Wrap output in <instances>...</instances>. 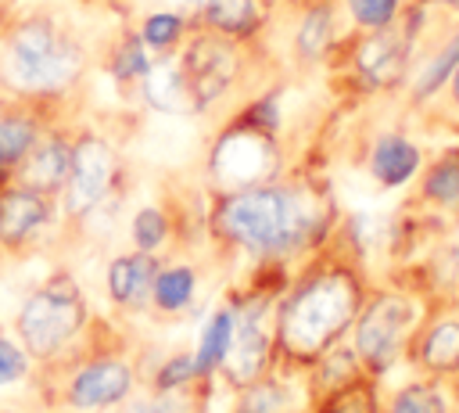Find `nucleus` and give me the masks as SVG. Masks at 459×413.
Listing matches in <instances>:
<instances>
[{
	"label": "nucleus",
	"mask_w": 459,
	"mask_h": 413,
	"mask_svg": "<svg viewBox=\"0 0 459 413\" xmlns=\"http://www.w3.org/2000/svg\"><path fill=\"white\" fill-rule=\"evenodd\" d=\"M359 305H362L359 280L344 269H326L305 280L280 312L283 352L301 363L319 359L359 320Z\"/></svg>",
	"instance_id": "1"
},
{
	"label": "nucleus",
	"mask_w": 459,
	"mask_h": 413,
	"mask_svg": "<svg viewBox=\"0 0 459 413\" xmlns=\"http://www.w3.org/2000/svg\"><path fill=\"white\" fill-rule=\"evenodd\" d=\"M219 233L255 248V251H280L298 244L312 226V208L301 194L276 190V187H247L219 205Z\"/></svg>",
	"instance_id": "2"
},
{
	"label": "nucleus",
	"mask_w": 459,
	"mask_h": 413,
	"mask_svg": "<svg viewBox=\"0 0 459 413\" xmlns=\"http://www.w3.org/2000/svg\"><path fill=\"white\" fill-rule=\"evenodd\" d=\"M79 72V50L61 40L47 22H29L11 36L4 57V79L25 93L61 90Z\"/></svg>",
	"instance_id": "3"
},
{
	"label": "nucleus",
	"mask_w": 459,
	"mask_h": 413,
	"mask_svg": "<svg viewBox=\"0 0 459 413\" xmlns=\"http://www.w3.org/2000/svg\"><path fill=\"white\" fill-rule=\"evenodd\" d=\"M79 323H82V298H79V291L68 277L50 280L47 287H39L25 302L22 320H18L25 341L36 356L57 352L79 330Z\"/></svg>",
	"instance_id": "4"
},
{
	"label": "nucleus",
	"mask_w": 459,
	"mask_h": 413,
	"mask_svg": "<svg viewBox=\"0 0 459 413\" xmlns=\"http://www.w3.org/2000/svg\"><path fill=\"white\" fill-rule=\"evenodd\" d=\"M416 330V305L409 298L398 294H384L377 298L369 309H362L359 327H355V356L373 370H387L398 352L405 348V341Z\"/></svg>",
	"instance_id": "5"
},
{
	"label": "nucleus",
	"mask_w": 459,
	"mask_h": 413,
	"mask_svg": "<svg viewBox=\"0 0 459 413\" xmlns=\"http://www.w3.org/2000/svg\"><path fill=\"white\" fill-rule=\"evenodd\" d=\"M215 176L230 187H251L265 180L276 165V147L262 129H233L215 147Z\"/></svg>",
	"instance_id": "6"
},
{
	"label": "nucleus",
	"mask_w": 459,
	"mask_h": 413,
	"mask_svg": "<svg viewBox=\"0 0 459 413\" xmlns=\"http://www.w3.org/2000/svg\"><path fill=\"white\" fill-rule=\"evenodd\" d=\"M115 176V154L104 140L86 136L75 151H72V169H68V208L79 215L86 208H93L104 194L108 183Z\"/></svg>",
	"instance_id": "7"
},
{
	"label": "nucleus",
	"mask_w": 459,
	"mask_h": 413,
	"mask_svg": "<svg viewBox=\"0 0 459 413\" xmlns=\"http://www.w3.org/2000/svg\"><path fill=\"white\" fill-rule=\"evenodd\" d=\"M265 356H269V338H265V327L262 320L255 316V309L244 316L240 327H233V338H230V348L222 356V373L233 381V384H251L258 381L262 366H265Z\"/></svg>",
	"instance_id": "8"
},
{
	"label": "nucleus",
	"mask_w": 459,
	"mask_h": 413,
	"mask_svg": "<svg viewBox=\"0 0 459 413\" xmlns=\"http://www.w3.org/2000/svg\"><path fill=\"white\" fill-rule=\"evenodd\" d=\"M143 93L147 101L158 108V111H176V115H186V111H197L204 101L197 97L183 61H158L154 68L143 72Z\"/></svg>",
	"instance_id": "9"
},
{
	"label": "nucleus",
	"mask_w": 459,
	"mask_h": 413,
	"mask_svg": "<svg viewBox=\"0 0 459 413\" xmlns=\"http://www.w3.org/2000/svg\"><path fill=\"white\" fill-rule=\"evenodd\" d=\"M129 391V370L118 359H100L90 363L86 370H79V377L72 381V402L79 409H100L118 402Z\"/></svg>",
	"instance_id": "10"
},
{
	"label": "nucleus",
	"mask_w": 459,
	"mask_h": 413,
	"mask_svg": "<svg viewBox=\"0 0 459 413\" xmlns=\"http://www.w3.org/2000/svg\"><path fill=\"white\" fill-rule=\"evenodd\" d=\"M179 61H183V68H186V75H190V83H194V90H197L201 101H212L230 83V75H233V57L215 40L190 43V50Z\"/></svg>",
	"instance_id": "11"
},
{
	"label": "nucleus",
	"mask_w": 459,
	"mask_h": 413,
	"mask_svg": "<svg viewBox=\"0 0 459 413\" xmlns=\"http://www.w3.org/2000/svg\"><path fill=\"white\" fill-rule=\"evenodd\" d=\"M355 61H359V72H362L369 83L387 86V83H394V79L402 75V68H405V36L377 32V36H369V40L359 47Z\"/></svg>",
	"instance_id": "12"
},
{
	"label": "nucleus",
	"mask_w": 459,
	"mask_h": 413,
	"mask_svg": "<svg viewBox=\"0 0 459 413\" xmlns=\"http://www.w3.org/2000/svg\"><path fill=\"white\" fill-rule=\"evenodd\" d=\"M412 352H416L420 366L430 370V373H441V377L459 373V320L430 323L420 334V341L412 345Z\"/></svg>",
	"instance_id": "13"
},
{
	"label": "nucleus",
	"mask_w": 459,
	"mask_h": 413,
	"mask_svg": "<svg viewBox=\"0 0 459 413\" xmlns=\"http://www.w3.org/2000/svg\"><path fill=\"white\" fill-rule=\"evenodd\" d=\"M108 287H111V298L115 302H122V305H143L147 291L154 287V259L147 251L115 259L111 269H108Z\"/></svg>",
	"instance_id": "14"
},
{
	"label": "nucleus",
	"mask_w": 459,
	"mask_h": 413,
	"mask_svg": "<svg viewBox=\"0 0 459 413\" xmlns=\"http://www.w3.org/2000/svg\"><path fill=\"white\" fill-rule=\"evenodd\" d=\"M47 219V205L36 190H7L0 198V241L18 244Z\"/></svg>",
	"instance_id": "15"
},
{
	"label": "nucleus",
	"mask_w": 459,
	"mask_h": 413,
	"mask_svg": "<svg viewBox=\"0 0 459 413\" xmlns=\"http://www.w3.org/2000/svg\"><path fill=\"white\" fill-rule=\"evenodd\" d=\"M420 165V151L405 140V136H384L377 147H373V158H369V169L373 176L384 183V187H398L405 183Z\"/></svg>",
	"instance_id": "16"
},
{
	"label": "nucleus",
	"mask_w": 459,
	"mask_h": 413,
	"mask_svg": "<svg viewBox=\"0 0 459 413\" xmlns=\"http://www.w3.org/2000/svg\"><path fill=\"white\" fill-rule=\"evenodd\" d=\"M68 169H72L68 147H65L61 140H50V144H43V147L29 158V165H25V183L36 187V190H54V187L68 176Z\"/></svg>",
	"instance_id": "17"
},
{
	"label": "nucleus",
	"mask_w": 459,
	"mask_h": 413,
	"mask_svg": "<svg viewBox=\"0 0 459 413\" xmlns=\"http://www.w3.org/2000/svg\"><path fill=\"white\" fill-rule=\"evenodd\" d=\"M212 25L226 32H244L255 22V4L251 0H190Z\"/></svg>",
	"instance_id": "18"
},
{
	"label": "nucleus",
	"mask_w": 459,
	"mask_h": 413,
	"mask_svg": "<svg viewBox=\"0 0 459 413\" xmlns=\"http://www.w3.org/2000/svg\"><path fill=\"white\" fill-rule=\"evenodd\" d=\"M233 327H237V323H233L230 312H215V316H212V323L204 327L201 348H197V356H194L197 373H204V370H212V366L222 363V356H226V348H230V338H233Z\"/></svg>",
	"instance_id": "19"
},
{
	"label": "nucleus",
	"mask_w": 459,
	"mask_h": 413,
	"mask_svg": "<svg viewBox=\"0 0 459 413\" xmlns=\"http://www.w3.org/2000/svg\"><path fill=\"white\" fill-rule=\"evenodd\" d=\"M423 194L437 205H459V151L445 154L423 180Z\"/></svg>",
	"instance_id": "20"
},
{
	"label": "nucleus",
	"mask_w": 459,
	"mask_h": 413,
	"mask_svg": "<svg viewBox=\"0 0 459 413\" xmlns=\"http://www.w3.org/2000/svg\"><path fill=\"white\" fill-rule=\"evenodd\" d=\"M387 413H448L445 399L437 395V388L430 384H409L391 399Z\"/></svg>",
	"instance_id": "21"
},
{
	"label": "nucleus",
	"mask_w": 459,
	"mask_h": 413,
	"mask_svg": "<svg viewBox=\"0 0 459 413\" xmlns=\"http://www.w3.org/2000/svg\"><path fill=\"white\" fill-rule=\"evenodd\" d=\"M32 136H36L32 122H25V119H0V165L18 162L32 147Z\"/></svg>",
	"instance_id": "22"
},
{
	"label": "nucleus",
	"mask_w": 459,
	"mask_h": 413,
	"mask_svg": "<svg viewBox=\"0 0 459 413\" xmlns=\"http://www.w3.org/2000/svg\"><path fill=\"white\" fill-rule=\"evenodd\" d=\"M194 291V273L190 269H169L161 277H154V298L161 309H179Z\"/></svg>",
	"instance_id": "23"
},
{
	"label": "nucleus",
	"mask_w": 459,
	"mask_h": 413,
	"mask_svg": "<svg viewBox=\"0 0 459 413\" xmlns=\"http://www.w3.org/2000/svg\"><path fill=\"white\" fill-rule=\"evenodd\" d=\"M323 413H377V402L366 384L348 381L341 391H333V399L323 406Z\"/></svg>",
	"instance_id": "24"
},
{
	"label": "nucleus",
	"mask_w": 459,
	"mask_h": 413,
	"mask_svg": "<svg viewBox=\"0 0 459 413\" xmlns=\"http://www.w3.org/2000/svg\"><path fill=\"white\" fill-rule=\"evenodd\" d=\"M455 65H459V36H455V40H452V43H448V47H445V50H441V54H437V57H434V61H430L423 72H420L416 93H420V97L434 93V90L445 83V75H448Z\"/></svg>",
	"instance_id": "25"
},
{
	"label": "nucleus",
	"mask_w": 459,
	"mask_h": 413,
	"mask_svg": "<svg viewBox=\"0 0 459 413\" xmlns=\"http://www.w3.org/2000/svg\"><path fill=\"white\" fill-rule=\"evenodd\" d=\"M133 237H136L140 251L158 248V244L165 241V219H161V212H158V208H143V212L136 215V223H133Z\"/></svg>",
	"instance_id": "26"
},
{
	"label": "nucleus",
	"mask_w": 459,
	"mask_h": 413,
	"mask_svg": "<svg viewBox=\"0 0 459 413\" xmlns=\"http://www.w3.org/2000/svg\"><path fill=\"white\" fill-rule=\"evenodd\" d=\"M348 4H351L355 22L369 25V29H384L394 18V7H398V0H348Z\"/></svg>",
	"instance_id": "27"
},
{
	"label": "nucleus",
	"mask_w": 459,
	"mask_h": 413,
	"mask_svg": "<svg viewBox=\"0 0 459 413\" xmlns=\"http://www.w3.org/2000/svg\"><path fill=\"white\" fill-rule=\"evenodd\" d=\"M301 50L305 54H319L323 47H326V40H330V14L326 11H312L308 14V22L301 25Z\"/></svg>",
	"instance_id": "28"
},
{
	"label": "nucleus",
	"mask_w": 459,
	"mask_h": 413,
	"mask_svg": "<svg viewBox=\"0 0 459 413\" xmlns=\"http://www.w3.org/2000/svg\"><path fill=\"white\" fill-rule=\"evenodd\" d=\"M143 36H147V43L165 47V43H172L179 36V18L176 14H154V18H147Z\"/></svg>",
	"instance_id": "29"
},
{
	"label": "nucleus",
	"mask_w": 459,
	"mask_h": 413,
	"mask_svg": "<svg viewBox=\"0 0 459 413\" xmlns=\"http://www.w3.org/2000/svg\"><path fill=\"white\" fill-rule=\"evenodd\" d=\"M280 388H273V384H262V388H255L251 395H244V406H240V413H276L280 409Z\"/></svg>",
	"instance_id": "30"
},
{
	"label": "nucleus",
	"mask_w": 459,
	"mask_h": 413,
	"mask_svg": "<svg viewBox=\"0 0 459 413\" xmlns=\"http://www.w3.org/2000/svg\"><path fill=\"white\" fill-rule=\"evenodd\" d=\"M25 373V356L11 345V341H0V384H11Z\"/></svg>",
	"instance_id": "31"
},
{
	"label": "nucleus",
	"mask_w": 459,
	"mask_h": 413,
	"mask_svg": "<svg viewBox=\"0 0 459 413\" xmlns=\"http://www.w3.org/2000/svg\"><path fill=\"white\" fill-rule=\"evenodd\" d=\"M147 72V57H143V50L136 47V43H129L118 57H115V75L118 79H129V75H143Z\"/></svg>",
	"instance_id": "32"
},
{
	"label": "nucleus",
	"mask_w": 459,
	"mask_h": 413,
	"mask_svg": "<svg viewBox=\"0 0 459 413\" xmlns=\"http://www.w3.org/2000/svg\"><path fill=\"white\" fill-rule=\"evenodd\" d=\"M190 373H197V363H194V359H172V363L161 370V388L179 384V381L190 377Z\"/></svg>",
	"instance_id": "33"
},
{
	"label": "nucleus",
	"mask_w": 459,
	"mask_h": 413,
	"mask_svg": "<svg viewBox=\"0 0 459 413\" xmlns=\"http://www.w3.org/2000/svg\"><path fill=\"white\" fill-rule=\"evenodd\" d=\"M452 72H455V75H452V97H455V101H459V65H455V68H452Z\"/></svg>",
	"instance_id": "34"
},
{
	"label": "nucleus",
	"mask_w": 459,
	"mask_h": 413,
	"mask_svg": "<svg viewBox=\"0 0 459 413\" xmlns=\"http://www.w3.org/2000/svg\"><path fill=\"white\" fill-rule=\"evenodd\" d=\"M133 413H158V409H151V406H136Z\"/></svg>",
	"instance_id": "35"
},
{
	"label": "nucleus",
	"mask_w": 459,
	"mask_h": 413,
	"mask_svg": "<svg viewBox=\"0 0 459 413\" xmlns=\"http://www.w3.org/2000/svg\"><path fill=\"white\" fill-rule=\"evenodd\" d=\"M445 4H459V0H445Z\"/></svg>",
	"instance_id": "36"
}]
</instances>
